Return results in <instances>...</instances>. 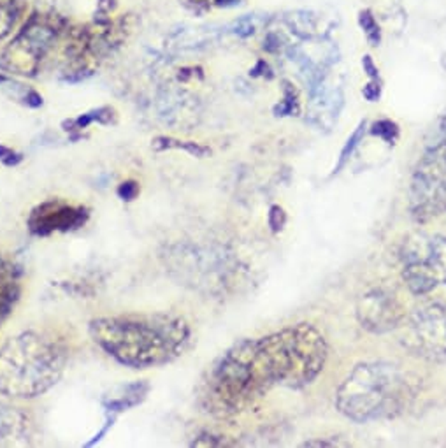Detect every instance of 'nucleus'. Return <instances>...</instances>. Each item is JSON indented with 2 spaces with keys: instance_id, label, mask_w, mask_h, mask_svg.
Here are the masks:
<instances>
[{
  "instance_id": "5701e85b",
  "label": "nucleus",
  "mask_w": 446,
  "mask_h": 448,
  "mask_svg": "<svg viewBox=\"0 0 446 448\" xmlns=\"http://www.w3.org/2000/svg\"><path fill=\"white\" fill-rule=\"evenodd\" d=\"M25 101H27V106H30V107L43 106V97H40L38 92H34V90L28 92L27 97H25Z\"/></svg>"
},
{
  "instance_id": "39448f33",
  "label": "nucleus",
  "mask_w": 446,
  "mask_h": 448,
  "mask_svg": "<svg viewBox=\"0 0 446 448\" xmlns=\"http://www.w3.org/2000/svg\"><path fill=\"white\" fill-rule=\"evenodd\" d=\"M411 202L416 218H430L446 209V120L441 136L427 150L411 183Z\"/></svg>"
},
{
  "instance_id": "7ed1b4c3",
  "label": "nucleus",
  "mask_w": 446,
  "mask_h": 448,
  "mask_svg": "<svg viewBox=\"0 0 446 448\" xmlns=\"http://www.w3.org/2000/svg\"><path fill=\"white\" fill-rule=\"evenodd\" d=\"M67 348L55 336L27 331L0 346V394L32 399L58 383L67 364Z\"/></svg>"
},
{
  "instance_id": "f03ea898",
  "label": "nucleus",
  "mask_w": 446,
  "mask_h": 448,
  "mask_svg": "<svg viewBox=\"0 0 446 448\" xmlns=\"http://www.w3.org/2000/svg\"><path fill=\"white\" fill-rule=\"evenodd\" d=\"M90 334L121 366L148 369L179 357L190 338V327L178 315L125 313L91 320Z\"/></svg>"
},
{
  "instance_id": "412c9836",
  "label": "nucleus",
  "mask_w": 446,
  "mask_h": 448,
  "mask_svg": "<svg viewBox=\"0 0 446 448\" xmlns=\"http://www.w3.org/2000/svg\"><path fill=\"white\" fill-rule=\"evenodd\" d=\"M235 28H238V34L239 35H250L255 32V25H253L252 18H242V20H239L238 23H235Z\"/></svg>"
},
{
  "instance_id": "423d86ee",
  "label": "nucleus",
  "mask_w": 446,
  "mask_h": 448,
  "mask_svg": "<svg viewBox=\"0 0 446 448\" xmlns=\"http://www.w3.org/2000/svg\"><path fill=\"white\" fill-rule=\"evenodd\" d=\"M404 348L427 361L446 359V305H429L408 318L401 336Z\"/></svg>"
},
{
  "instance_id": "ddd939ff",
  "label": "nucleus",
  "mask_w": 446,
  "mask_h": 448,
  "mask_svg": "<svg viewBox=\"0 0 446 448\" xmlns=\"http://www.w3.org/2000/svg\"><path fill=\"white\" fill-rule=\"evenodd\" d=\"M322 16L311 11H297V13L290 14L289 23L297 34L313 37L320 32V25H322Z\"/></svg>"
},
{
  "instance_id": "f8f14e48",
  "label": "nucleus",
  "mask_w": 446,
  "mask_h": 448,
  "mask_svg": "<svg viewBox=\"0 0 446 448\" xmlns=\"http://www.w3.org/2000/svg\"><path fill=\"white\" fill-rule=\"evenodd\" d=\"M411 251L418 255L420 258H423V261L430 266V269L434 271V275H436L440 283L446 285V238H443V236H434V238H430L429 241L425 243V246H423V255L422 251H418L416 248Z\"/></svg>"
},
{
  "instance_id": "393cba45",
  "label": "nucleus",
  "mask_w": 446,
  "mask_h": 448,
  "mask_svg": "<svg viewBox=\"0 0 446 448\" xmlns=\"http://www.w3.org/2000/svg\"><path fill=\"white\" fill-rule=\"evenodd\" d=\"M364 69L367 70V74H369L371 77H376L378 76V69L374 67V64H372V60H371V57H364Z\"/></svg>"
},
{
  "instance_id": "dca6fc26",
  "label": "nucleus",
  "mask_w": 446,
  "mask_h": 448,
  "mask_svg": "<svg viewBox=\"0 0 446 448\" xmlns=\"http://www.w3.org/2000/svg\"><path fill=\"white\" fill-rule=\"evenodd\" d=\"M360 25H362V28L366 31L367 39L371 40L372 46H376V44L379 43V28H378V23H376V20L372 18V14L369 13V11H364V13H360Z\"/></svg>"
},
{
  "instance_id": "a878e982",
  "label": "nucleus",
  "mask_w": 446,
  "mask_h": 448,
  "mask_svg": "<svg viewBox=\"0 0 446 448\" xmlns=\"http://www.w3.org/2000/svg\"><path fill=\"white\" fill-rule=\"evenodd\" d=\"M11 148H7V146H2V144H0V162H4L6 160L7 157H9V153H11Z\"/></svg>"
},
{
  "instance_id": "9b49d317",
  "label": "nucleus",
  "mask_w": 446,
  "mask_h": 448,
  "mask_svg": "<svg viewBox=\"0 0 446 448\" xmlns=\"http://www.w3.org/2000/svg\"><path fill=\"white\" fill-rule=\"evenodd\" d=\"M120 390V394L113 395V398L104 401V406L108 412L121 413L125 410L132 408V406H138L139 403L145 401L146 394L150 390V385L145 383V381H135V383L127 385V387H121Z\"/></svg>"
},
{
  "instance_id": "4be33fe9",
  "label": "nucleus",
  "mask_w": 446,
  "mask_h": 448,
  "mask_svg": "<svg viewBox=\"0 0 446 448\" xmlns=\"http://www.w3.org/2000/svg\"><path fill=\"white\" fill-rule=\"evenodd\" d=\"M364 97L367 99V101L374 102L376 99L379 97V84L376 83H369L366 88H364Z\"/></svg>"
},
{
  "instance_id": "9d476101",
  "label": "nucleus",
  "mask_w": 446,
  "mask_h": 448,
  "mask_svg": "<svg viewBox=\"0 0 446 448\" xmlns=\"http://www.w3.org/2000/svg\"><path fill=\"white\" fill-rule=\"evenodd\" d=\"M403 278L406 281L409 290L416 295L429 294L434 287L440 285V281H437L430 266L423 258H420L418 255L413 253V251H408L404 255Z\"/></svg>"
},
{
  "instance_id": "0eeeda50",
  "label": "nucleus",
  "mask_w": 446,
  "mask_h": 448,
  "mask_svg": "<svg viewBox=\"0 0 446 448\" xmlns=\"http://www.w3.org/2000/svg\"><path fill=\"white\" fill-rule=\"evenodd\" d=\"M90 218L87 206L71 204L64 199H48L30 211L27 218L28 231L39 238L53 232H71L83 227Z\"/></svg>"
},
{
  "instance_id": "f257e3e1",
  "label": "nucleus",
  "mask_w": 446,
  "mask_h": 448,
  "mask_svg": "<svg viewBox=\"0 0 446 448\" xmlns=\"http://www.w3.org/2000/svg\"><path fill=\"white\" fill-rule=\"evenodd\" d=\"M325 361V339L309 324L246 339L232 346L211 373L208 398L215 408L238 412L274 385L297 388L311 383Z\"/></svg>"
},
{
  "instance_id": "a211bd4d",
  "label": "nucleus",
  "mask_w": 446,
  "mask_h": 448,
  "mask_svg": "<svg viewBox=\"0 0 446 448\" xmlns=\"http://www.w3.org/2000/svg\"><path fill=\"white\" fill-rule=\"evenodd\" d=\"M139 192H141V188H139L138 181L127 180V181H123V183H120L116 194H118V197L121 199V201L130 202V201H134L135 197H138Z\"/></svg>"
},
{
  "instance_id": "b1692460",
  "label": "nucleus",
  "mask_w": 446,
  "mask_h": 448,
  "mask_svg": "<svg viewBox=\"0 0 446 448\" xmlns=\"http://www.w3.org/2000/svg\"><path fill=\"white\" fill-rule=\"evenodd\" d=\"M21 160H23V155H21V153H16V151H11L9 157H7L6 160L2 162V164H4V165H7V168H14V165L20 164Z\"/></svg>"
},
{
  "instance_id": "f3484780",
  "label": "nucleus",
  "mask_w": 446,
  "mask_h": 448,
  "mask_svg": "<svg viewBox=\"0 0 446 448\" xmlns=\"http://www.w3.org/2000/svg\"><path fill=\"white\" fill-rule=\"evenodd\" d=\"M372 132H374L376 136H379V138L389 141V143H392V141L397 138V134H399V131H397V125L392 124V121H389V120H381V121H378V124H374V127H372Z\"/></svg>"
},
{
  "instance_id": "20e7f679",
  "label": "nucleus",
  "mask_w": 446,
  "mask_h": 448,
  "mask_svg": "<svg viewBox=\"0 0 446 448\" xmlns=\"http://www.w3.org/2000/svg\"><path fill=\"white\" fill-rule=\"evenodd\" d=\"M416 395V378L392 362L359 364L335 395L339 412L355 422L401 413Z\"/></svg>"
},
{
  "instance_id": "2eb2a0df",
  "label": "nucleus",
  "mask_w": 446,
  "mask_h": 448,
  "mask_svg": "<svg viewBox=\"0 0 446 448\" xmlns=\"http://www.w3.org/2000/svg\"><path fill=\"white\" fill-rule=\"evenodd\" d=\"M16 20V0H0V37L6 35Z\"/></svg>"
},
{
  "instance_id": "bb28decb",
  "label": "nucleus",
  "mask_w": 446,
  "mask_h": 448,
  "mask_svg": "<svg viewBox=\"0 0 446 448\" xmlns=\"http://www.w3.org/2000/svg\"><path fill=\"white\" fill-rule=\"evenodd\" d=\"M235 2H239V0H216L218 6H232V4H235Z\"/></svg>"
},
{
  "instance_id": "4468645a",
  "label": "nucleus",
  "mask_w": 446,
  "mask_h": 448,
  "mask_svg": "<svg viewBox=\"0 0 446 448\" xmlns=\"http://www.w3.org/2000/svg\"><path fill=\"white\" fill-rule=\"evenodd\" d=\"M153 148L157 151L171 150V148H182V150H186L188 153L194 155V157H206V155L211 153L209 148L201 146V144L197 143H185V141H176L171 138H157L153 141Z\"/></svg>"
},
{
  "instance_id": "6e6552de",
  "label": "nucleus",
  "mask_w": 446,
  "mask_h": 448,
  "mask_svg": "<svg viewBox=\"0 0 446 448\" xmlns=\"http://www.w3.org/2000/svg\"><path fill=\"white\" fill-rule=\"evenodd\" d=\"M357 317L364 329L371 332H386L404 320V308L399 299L383 288L362 295L357 305Z\"/></svg>"
},
{
  "instance_id": "6ab92c4d",
  "label": "nucleus",
  "mask_w": 446,
  "mask_h": 448,
  "mask_svg": "<svg viewBox=\"0 0 446 448\" xmlns=\"http://www.w3.org/2000/svg\"><path fill=\"white\" fill-rule=\"evenodd\" d=\"M364 129H366V124H360V127L357 129L355 134L352 136V139H348V143H346L345 150H342V153H341V158H339L338 169L342 168V164H345V162H346V158H348L350 155H352L353 148H355L357 144H359V141H360V138H362V134H364Z\"/></svg>"
},
{
  "instance_id": "aec40b11",
  "label": "nucleus",
  "mask_w": 446,
  "mask_h": 448,
  "mask_svg": "<svg viewBox=\"0 0 446 448\" xmlns=\"http://www.w3.org/2000/svg\"><path fill=\"white\" fill-rule=\"evenodd\" d=\"M269 224H271V227L274 229V231H278V229L283 227V224H285V213H283L281 207L274 206L271 209V214H269Z\"/></svg>"
},
{
  "instance_id": "1a4fd4ad",
  "label": "nucleus",
  "mask_w": 446,
  "mask_h": 448,
  "mask_svg": "<svg viewBox=\"0 0 446 448\" xmlns=\"http://www.w3.org/2000/svg\"><path fill=\"white\" fill-rule=\"evenodd\" d=\"M20 269L13 261L0 253V325L13 313L14 306L20 301L21 283Z\"/></svg>"
}]
</instances>
